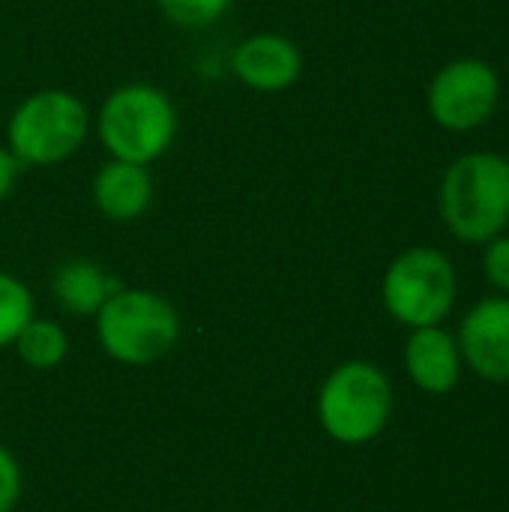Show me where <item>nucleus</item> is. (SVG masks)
<instances>
[{
	"label": "nucleus",
	"mask_w": 509,
	"mask_h": 512,
	"mask_svg": "<svg viewBox=\"0 0 509 512\" xmlns=\"http://www.w3.org/2000/svg\"><path fill=\"white\" fill-rule=\"evenodd\" d=\"M174 135L177 108L156 84H120L99 108V141L111 159L150 165L168 153Z\"/></svg>",
	"instance_id": "f03ea898"
},
{
	"label": "nucleus",
	"mask_w": 509,
	"mask_h": 512,
	"mask_svg": "<svg viewBox=\"0 0 509 512\" xmlns=\"http://www.w3.org/2000/svg\"><path fill=\"white\" fill-rule=\"evenodd\" d=\"M507 162H509V156H507Z\"/></svg>",
	"instance_id": "6ab92c4d"
},
{
	"label": "nucleus",
	"mask_w": 509,
	"mask_h": 512,
	"mask_svg": "<svg viewBox=\"0 0 509 512\" xmlns=\"http://www.w3.org/2000/svg\"><path fill=\"white\" fill-rule=\"evenodd\" d=\"M93 207L111 222H135L153 204V177L147 165L108 159L90 183Z\"/></svg>",
	"instance_id": "9b49d317"
},
{
	"label": "nucleus",
	"mask_w": 509,
	"mask_h": 512,
	"mask_svg": "<svg viewBox=\"0 0 509 512\" xmlns=\"http://www.w3.org/2000/svg\"><path fill=\"white\" fill-rule=\"evenodd\" d=\"M96 339L117 363L147 366L177 345L180 315L156 291L120 288L96 312Z\"/></svg>",
	"instance_id": "20e7f679"
},
{
	"label": "nucleus",
	"mask_w": 509,
	"mask_h": 512,
	"mask_svg": "<svg viewBox=\"0 0 509 512\" xmlns=\"http://www.w3.org/2000/svg\"><path fill=\"white\" fill-rule=\"evenodd\" d=\"M30 321H33L30 288L18 276L0 270V348L12 345Z\"/></svg>",
	"instance_id": "4468645a"
},
{
	"label": "nucleus",
	"mask_w": 509,
	"mask_h": 512,
	"mask_svg": "<svg viewBox=\"0 0 509 512\" xmlns=\"http://www.w3.org/2000/svg\"><path fill=\"white\" fill-rule=\"evenodd\" d=\"M501 102V78L492 63L462 57L435 72L429 81L426 105L432 120L447 132L480 129Z\"/></svg>",
	"instance_id": "0eeeda50"
},
{
	"label": "nucleus",
	"mask_w": 509,
	"mask_h": 512,
	"mask_svg": "<svg viewBox=\"0 0 509 512\" xmlns=\"http://www.w3.org/2000/svg\"><path fill=\"white\" fill-rule=\"evenodd\" d=\"M21 168H24V165L12 156V150H9L6 144H0V201H6L9 192L15 189Z\"/></svg>",
	"instance_id": "a211bd4d"
},
{
	"label": "nucleus",
	"mask_w": 509,
	"mask_h": 512,
	"mask_svg": "<svg viewBox=\"0 0 509 512\" xmlns=\"http://www.w3.org/2000/svg\"><path fill=\"white\" fill-rule=\"evenodd\" d=\"M87 132V105L72 90L48 87L15 105L6 123V147L24 168H42L78 153Z\"/></svg>",
	"instance_id": "7ed1b4c3"
},
{
	"label": "nucleus",
	"mask_w": 509,
	"mask_h": 512,
	"mask_svg": "<svg viewBox=\"0 0 509 512\" xmlns=\"http://www.w3.org/2000/svg\"><path fill=\"white\" fill-rule=\"evenodd\" d=\"M231 72L249 90L282 93L303 75V54L297 42L282 33H255L234 48Z\"/></svg>",
	"instance_id": "1a4fd4ad"
},
{
	"label": "nucleus",
	"mask_w": 509,
	"mask_h": 512,
	"mask_svg": "<svg viewBox=\"0 0 509 512\" xmlns=\"http://www.w3.org/2000/svg\"><path fill=\"white\" fill-rule=\"evenodd\" d=\"M156 6L171 24L183 30H198L219 21L228 12L231 0H156Z\"/></svg>",
	"instance_id": "2eb2a0df"
},
{
	"label": "nucleus",
	"mask_w": 509,
	"mask_h": 512,
	"mask_svg": "<svg viewBox=\"0 0 509 512\" xmlns=\"http://www.w3.org/2000/svg\"><path fill=\"white\" fill-rule=\"evenodd\" d=\"M381 300L393 321L408 330L441 324L456 303V270L432 246H411L396 255L381 282Z\"/></svg>",
	"instance_id": "423d86ee"
},
{
	"label": "nucleus",
	"mask_w": 509,
	"mask_h": 512,
	"mask_svg": "<svg viewBox=\"0 0 509 512\" xmlns=\"http://www.w3.org/2000/svg\"><path fill=\"white\" fill-rule=\"evenodd\" d=\"M123 285L96 261L72 258L51 276V291L69 315H96L114 291Z\"/></svg>",
	"instance_id": "f8f14e48"
},
{
	"label": "nucleus",
	"mask_w": 509,
	"mask_h": 512,
	"mask_svg": "<svg viewBox=\"0 0 509 512\" xmlns=\"http://www.w3.org/2000/svg\"><path fill=\"white\" fill-rule=\"evenodd\" d=\"M456 342L471 372L492 384H509V297L480 300L462 318Z\"/></svg>",
	"instance_id": "6e6552de"
},
{
	"label": "nucleus",
	"mask_w": 509,
	"mask_h": 512,
	"mask_svg": "<svg viewBox=\"0 0 509 512\" xmlns=\"http://www.w3.org/2000/svg\"><path fill=\"white\" fill-rule=\"evenodd\" d=\"M483 273L504 297H509V234H498L495 240L486 243Z\"/></svg>",
	"instance_id": "dca6fc26"
},
{
	"label": "nucleus",
	"mask_w": 509,
	"mask_h": 512,
	"mask_svg": "<svg viewBox=\"0 0 509 512\" xmlns=\"http://www.w3.org/2000/svg\"><path fill=\"white\" fill-rule=\"evenodd\" d=\"M462 351L450 330L441 324L411 330L405 342V369L408 378L432 396H444L459 384L462 375Z\"/></svg>",
	"instance_id": "9d476101"
},
{
	"label": "nucleus",
	"mask_w": 509,
	"mask_h": 512,
	"mask_svg": "<svg viewBox=\"0 0 509 512\" xmlns=\"http://www.w3.org/2000/svg\"><path fill=\"white\" fill-rule=\"evenodd\" d=\"M393 414L390 378L366 360H351L336 366L318 393L321 429L348 447L375 441Z\"/></svg>",
	"instance_id": "39448f33"
},
{
	"label": "nucleus",
	"mask_w": 509,
	"mask_h": 512,
	"mask_svg": "<svg viewBox=\"0 0 509 512\" xmlns=\"http://www.w3.org/2000/svg\"><path fill=\"white\" fill-rule=\"evenodd\" d=\"M438 207L447 231L474 246H486L509 225V162L498 153L459 156L438 192Z\"/></svg>",
	"instance_id": "f257e3e1"
},
{
	"label": "nucleus",
	"mask_w": 509,
	"mask_h": 512,
	"mask_svg": "<svg viewBox=\"0 0 509 512\" xmlns=\"http://www.w3.org/2000/svg\"><path fill=\"white\" fill-rule=\"evenodd\" d=\"M18 357L30 366V369H54L63 363L66 351H69V339L63 333L60 324L36 318L18 333V339L12 342Z\"/></svg>",
	"instance_id": "ddd939ff"
},
{
	"label": "nucleus",
	"mask_w": 509,
	"mask_h": 512,
	"mask_svg": "<svg viewBox=\"0 0 509 512\" xmlns=\"http://www.w3.org/2000/svg\"><path fill=\"white\" fill-rule=\"evenodd\" d=\"M21 492V471L12 453L0 444V512H12Z\"/></svg>",
	"instance_id": "f3484780"
}]
</instances>
